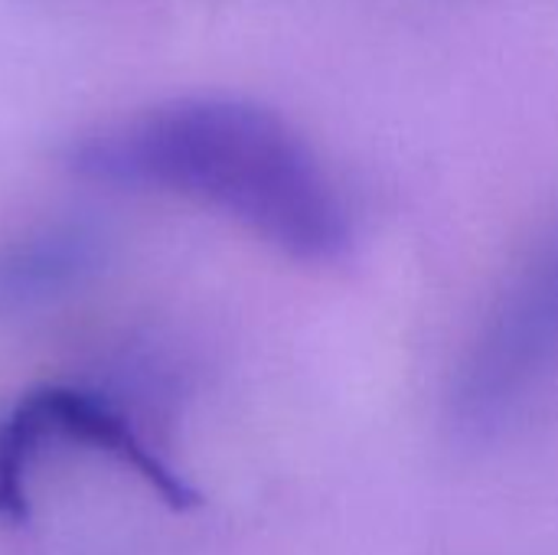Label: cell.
Masks as SVG:
<instances>
[{"mask_svg": "<svg viewBox=\"0 0 558 555\" xmlns=\"http://www.w3.org/2000/svg\"><path fill=\"white\" fill-rule=\"evenodd\" d=\"M69 167L206 203L301 262H330L350 245L347 206L311 144L248 98L193 95L137 111L72 144Z\"/></svg>", "mask_w": 558, "mask_h": 555, "instance_id": "cell-1", "label": "cell"}, {"mask_svg": "<svg viewBox=\"0 0 558 555\" xmlns=\"http://www.w3.org/2000/svg\"><path fill=\"white\" fill-rule=\"evenodd\" d=\"M558 373V229L513 272L487 311L458 376L464 425L490 429L520 412Z\"/></svg>", "mask_w": 558, "mask_h": 555, "instance_id": "cell-2", "label": "cell"}, {"mask_svg": "<svg viewBox=\"0 0 558 555\" xmlns=\"http://www.w3.org/2000/svg\"><path fill=\"white\" fill-rule=\"evenodd\" d=\"M13 409L29 425L36 445L43 448L46 438H65L88 445L95 451L111 455L124 468H131L160 500L173 510H190L199 504V494L177 474L137 432L134 425L101 396L82 393L72 386H36L23 393Z\"/></svg>", "mask_w": 558, "mask_h": 555, "instance_id": "cell-3", "label": "cell"}, {"mask_svg": "<svg viewBox=\"0 0 558 555\" xmlns=\"http://www.w3.org/2000/svg\"><path fill=\"white\" fill-rule=\"evenodd\" d=\"M101 262V242L85 226H52L0 249V317L78 288Z\"/></svg>", "mask_w": 558, "mask_h": 555, "instance_id": "cell-4", "label": "cell"}]
</instances>
